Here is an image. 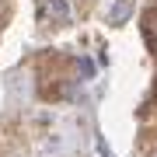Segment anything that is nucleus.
Listing matches in <instances>:
<instances>
[{"label": "nucleus", "mask_w": 157, "mask_h": 157, "mask_svg": "<svg viewBox=\"0 0 157 157\" xmlns=\"http://www.w3.org/2000/svg\"><path fill=\"white\" fill-rule=\"evenodd\" d=\"M52 14L56 21H70V0H52Z\"/></svg>", "instance_id": "obj_1"}]
</instances>
